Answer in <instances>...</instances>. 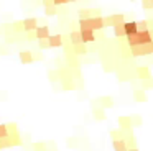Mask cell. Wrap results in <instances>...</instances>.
<instances>
[{
	"instance_id": "obj_1",
	"label": "cell",
	"mask_w": 153,
	"mask_h": 151,
	"mask_svg": "<svg viewBox=\"0 0 153 151\" xmlns=\"http://www.w3.org/2000/svg\"><path fill=\"white\" fill-rule=\"evenodd\" d=\"M79 28H87V30H94V31L104 30L105 28L104 16L96 15V16H89V18H79Z\"/></svg>"
},
{
	"instance_id": "obj_2",
	"label": "cell",
	"mask_w": 153,
	"mask_h": 151,
	"mask_svg": "<svg viewBox=\"0 0 153 151\" xmlns=\"http://www.w3.org/2000/svg\"><path fill=\"white\" fill-rule=\"evenodd\" d=\"M130 53H132V56H135V58L146 56V54H153V53H152V48H150V43H146V44L130 46Z\"/></svg>"
},
{
	"instance_id": "obj_3",
	"label": "cell",
	"mask_w": 153,
	"mask_h": 151,
	"mask_svg": "<svg viewBox=\"0 0 153 151\" xmlns=\"http://www.w3.org/2000/svg\"><path fill=\"white\" fill-rule=\"evenodd\" d=\"M135 38H137V44H146V43L152 41V35H150V30H138L135 33Z\"/></svg>"
},
{
	"instance_id": "obj_4",
	"label": "cell",
	"mask_w": 153,
	"mask_h": 151,
	"mask_svg": "<svg viewBox=\"0 0 153 151\" xmlns=\"http://www.w3.org/2000/svg\"><path fill=\"white\" fill-rule=\"evenodd\" d=\"M125 21V15L122 13H115V15H109L104 18V23L105 26H114V25H119V23H123Z\"/></svg>"
},
{
	"instance_id": "obj_5",
	"label": "cell",
	"mask_w": 153,
	"mask_h": 151,
	"mask_svg": "<svg viewBox=\"0 0 153 151\" xmlns=\"http://www.w3.org/2000/svg\"><path fill=\"white\" fill-rule=\"evenodd\" d=\"M81 38H82V43H92L96 41V31L94 30H87V28H79Z\"/></svg>"
},
{
	"instance_id": "obj_6",
	"label": "cell",
	"mask_w": 153,
	"mask_h": 151,
	"mask_svg": "<svg viewBox=\"0 0 153 151\" xmlns=\"http://www.w3.org/2000/svg\"><path fill=\"white\" fill-rule=\"evenodd\" d=\"M46 41H48V46H50V48H61V46L64 44L61 35H50L46 38Z\"/></svg>"
},
{
	"instance_id": "obj_7",
	"label": "cell",
	"mask_w": 153,
	"mask_h": 151,
	"mask_svg": "<svg viewBox=\"0 0 153 151\" xmlns=\"http://www.w3.org/2000/svg\"><path fill=\"white\" fill-rule=\"evenodd\" d=\"M33 33H35V38L36 39H46L48 36H50V26H46V25L36 26Z\"/></svg>"
},
{
	"instance_id": "obj_8",
	"label": "cell",
	"mask_w": 153,
	"mask_h": 151,
	"mask_svg": "<svg viewBox=\"0 0 153 151\" xmlns=\"http://www.w3.org/2000/svg\"><path fill=\"white\" fill-rule=\"evenodd\" d=\"M38 26V20L36 18H25L23 21H22V28H23V31H35V28Z\"/></svg>"
},
{
	"instance_id": "obj_9",
	"label": "cell",
	"mask_w": 153,
	"mask_h": 151,
	"mask_svg": "<svg viewBox=\"0 0 153 151\" xmlns=\"http://www.w3.org/2000/svg\"><path fill=\"white\" fill-rule=\"evenodd\" d=\"M79 18H89V16H96V15H100V10H94V8H81L77 12Z\"/></svg>"
},
{
	"instance_id": "obj_10",
	"label": "cell",
	"mask_w": 153,
	"mask_h": 151,
	"mask_svg": "<svg viewBox=\"0 0 153 151\" xmlns=\"http://www.w3.org/2000/svg\"><path fill=\"white\" fill-rule=\"evenodd\" d=\"M112 146H114V151H127V144L123 138H114Z\"/></svg>"
},
{
	"instance_id": "obj_11",
	"label": "cell",
	"mask_w": 153,
	"mask_h": 151,
	"mask_svg": "<svg viewBox=\"0 0 153 151\" xmlns=\"http://www.w3.org/2000/svg\"><path fill=\"white\" fill-rule=\"evenodd\" d=\"M123 31H125V36L137 33L138 31V28H137V21H123Z\"/></svg>"
},
{
	"instance_id": "obj_12",
	"label": "cell",
	"mask_w": 153,
	"mask_h": 151,
	"mask_svg": "<svg viewBox=\"0 0 153 151\" xmlns=\"http://www.w3.org/2000/svg\"><path fill=\"white\" fill-rule=\"evenodd\" d=\"M73 51L76 56H82L87 54V48H86V43H77V44H73Z\"/></svg>"
},
{
	"instance_id": "obj_13",
	"label": "cell",
	"mask_w": 153,
	"mask_h": 151,
	"mask_svg": "<svg viewBox=\"0 0 153 151\" xmlns=\"http://www.w3.org/2000/svg\"><path fill=\"white\" fill-rule=\"evenodd\" d=\"M20 61L23 62V64H30V62H33V61H35L33 53H30V51H22V53H20Z\"/></svg>"
},
{
	"instance_id": "obj_14",
	"label": "cell",
	"mask_w": 153,
	"mask_h": 151,
	"mask_svg": "<svg viewBox=\"0 0 153 151\" xmlns=\"http://www.w3.org/2000/svg\"><path fill=\"white\" fill-rule=\"evenodd\" d=\"M119 125L122 130H132V120H130V117H120L119 118Z\"/></svg>"
},
{
	"instance_id": "obj_15",
	"label": "cell",
	"mask_w": 153,
	"mask_h": 151,
	"mask_svg": "<svg viewBox=\"0 0 153 151\" xmlns=\"http://www.w3.org/2000/svg\"><path fill=\"white\" fill-rule=\"evenodd\" d=\"M114 35L117 38H125V31H123V23H119V25H114Z\"/></svg>"
},
{
	"instance_id": "obj_16",
	"label": "cell",
	"mask_w": 153,
	"mask_h": 151,
	"mask_svg": "<svg viewBox=\"0 0 153 151\" xmlns=\"http://www.w3.org/2000/svg\"><path fill=\"white\" fill-rule=\"evenodd\" d=\"M69 39H71V43H73V44H77V43H82V38H81L79 30H76V31H71Z\"/></svg>"
},
{
	"instance_id": "obj_17",
	"label": "cell",
	"mask_w": 153,
	"mask_h": 151,
	"mask_svg": "<svg viewBox=\"0 0 153 151\" xmlns=\"http://www.w3.org/2000/svg\"><path fill=\"white\" fill-rule=\"evenodd\" d=\"M137 76H138L142 81L143 79H148L150 77V69L148 67H138L137 69Z\"/></svg>"
},
{
	"instance_id": "obj_18",
	"label": "cell",
	"mask_w": 153,
	"mask_h": 151,
	"mask_svg": "<svg viewBox=\"0 0 153 151\" xmlns=\"http://www.w3.org/2000/svg\"><path fill=\"white\" fill-rule=\"evenodd\" d=\"M56 12H58V7L54 5V3H51V5H46V7H45V13H46L48 16L56 15Z\"/></svg>"
},
{
	"instance_id": "obj_19",
	"label": "cell",
	"mask_w": 153,
	"mask_h": 151,
	"mask_svg": "<svg viewBox=\"0 0 153 151\" xmlns=\"http://www.w3.org/2000/svg\"><path fill=\"white\" fill-rule=\"evenodd\" d=\"M73 77H66V79H63V89L64 90H73L74 89V84H73V81H71Z\"/></svg>"
},
{
	"instance_id": "obj_20",
	"label": "cell",
	"mask_w": 153,
	"mask_h": 151,
	"mask_svg": "<svg viewBox=\"0 0 153 151\" xmlns=\"http://www.w3.org/2000/svg\"><path fill=\"white\" fill-rule=\"evenodd\" d=\"M100 102H102V108H107V107H114V100L112 97H102L100 98Z\"/></svg>"
},
{
	"instance_id": "obj_21",
	"label": "cell",
	"mask_w": 153,
	"mask_h": 151,
	"mask_svg": "<svg viewBox=\"0 0 153 151\" xmlns=\"http://www.w3.org/2000/svg\"><path fill=\"white\" fill-rule=\"evenodd\" d=\"M133 97H135V100H140V102H145L146 100V95L143 94V90H135Z\"/></svg>"
},
{
	"instance_id": "obj_22",
	"label": "cell",
	"mask_w": 153,
	"mask_h": 151,
	"mask_svg": "<svg viewBox=\"0 0 153 151\" xmlns=\"http://www.w3.org/2000/svg\"><path fill=\"white\" fill-rule=\"evenodd\" d=\"M137 28H138V30H146V28H150V23L146 21V20H142V21H137Z\"/></svg>"
},
{
	"instance_id": "obj_23",
	"label": "cell",
	"mask_w": 153,
	"mask_h": 151,
	"mask_svg": "<svg viewBox=\"0 0 153 151\" xmlns=\"http://www.w3.org/2000/svg\"><path fill=\"white\" fill-rule=\"evenodd\" d=\"M94 117L97 120H104V110L102 108H94Z\"/></svg>"
},
{
	"instance_id": "obj_24",
	"label": "cell",
	"mask_w": 153,
	"mask_h": 151,
	"mask_svg": "<svg viewBox=\"0 0 153 151\" xmlns=\"http://www.w3.org/2000/svg\"><path fill=\"white\" fill-rule=\"evenodd\" d=\"M142 7H143L145 10H148V8H153V2H152V0H143Z\"/></svg>"
},
{
	"instance_id": "obj_25",
	"label": "cell",
	"mask_w": 153,
	"mask_h": 151,
	"mask_svg": "<svg viewBox=\"0 0 153 151\" xmlns=\"http://www.w3.org/2000/svg\"><path fill=\"white\" fill-rule=\"evenodd\" d=\"M12 28H13L17 33H18V31H23V28H22V21H15L13 25H12Z\"/></svg>"
},
{
	"instance_id": "obj_26",
	"label": "cell",
	"mask_w": 153,
	"mask_h": 151,
	"mask_svg": "<svg viewBox=\"0 0 153 151\" xmlns=\"http://www.w3.org/2000/svg\"><path fill=\"white\" fill-rule=\"evenodd\" d=\"M35 151H46V144L45 143H36L35 144Z\"/></svg>"
},
{
	"instance_id": "obj_27",
	"label": "cell",
	"mask_w": 153,
	"mask_h": 151,
	"mask_svg": "<svg viewBox=\"0 0 153 151\" xmlns=\"http://www.w3.org/2000/svg\"><path fill=\"white\" fill-rule=\"evenodd\" d=\"M38 44H40V48H41V49L50 48V46H48V41H46V39H38Z\"/></svg>"
},
{
	"instance_id": "obj_28",
	"label": "cell",
	"mask_w": 153,
	"mask_h": 151,
	"mask_svg": "<svg viewBox=\"0 0 153 151\" xmlns=\"http://www.w3.org/2000/svg\"><path fill=\"white\" fill-rule=\"evenodd\" d=\"M50 76H51V81H58V79H59L58 72H54V71H51V72H50Z\"/></svg>"
},
{
	"instance_id": "obj_29",
	"label": "cell",
	"mask_w": 153,
	"mask_h": 151,
	"mask_svg": "<svg viewBox=\"0 0 153 151\" xmlns=\"http://www.w3.org/2000/svg\"><path fill=\"white\" fill-rule=\"evenodd\" d=\"M53 3L58 7V5H64V3H68V2H66V0H53Z\"/></svg>"
},
{
	"instance_id": "obj_30",
	"label": "cell",
	"mask_w": 153,
	"mask_h": 151,
	"mask_svg": "<svg viewBox=\"0 0 153 151\" xmlns=\"http://www.w3.org/2000/svg\"><path fill=\"white\" fill-rule=\"evenodd\" d=\"M41 2H43L45 7H46V5H51V3H53V0H41Z\"/></svg>"
},
{
	"instance_id": "obj_31",
	"label": "cell",
	"mask_w": 153,
	"mask_h": 151,
	"mask_svg": "<svg viewBox=\"0 0 153 151\" xmlns=\"http://www.w3.org/2000/svg\"><path fill=\"white\" fill-rule=\"evenodd\" d=\"M127 151H138V150H137V146H135V148H127Z\"/></svg>"
},
{
	"instance_id": "obj_32",
	"label": "cell",
	"mask_w": 153,
	"mask_h": 151,
	"mask_svg": "<svg viewBox=\"0 0 153 151\" xmlns=\"http://www.w3.org/2000/svg\"><path fill=\"white\" fill-rule=\"evenodd\" d=\"M150 48H152V53H153V39L150 41Z\"/></svg>"
},
{
	"instance_id": "obj_33",
	"label": "cell",
	"mask_w": 153,
	"mask_h": 151,
	"mask_svg": "<svg viewBox=\"0 0 153 151\" xmlns=\"http://www.w3.org/2000/svg\"><path fill=\"white\" fill-rule=\"evenodd\" d=\"M68 3H74V2H77V0H66Z\"/></svg>"
},
{
	"instance_id": "obj_34",
	"label": "cell",
	"mask_w": 153,
	"mask_h": 151,
	"mask_svg": "<svg viewBox=\"0 0 153 151\" xmlns=\"http://www.w3.org/2000/svg\"><path fill=\"white\" fill-rule=\"evenodd\" d=\"M150 30V35H152V38H153V28H148Z\"/></svg>"
},
{
	"instance_id": "obj_35",
	"label": "cell",
	"mask_w": 153,
	"mask_h": 151,
	"mask_svg": "<svg viewBox=\"0 0 153 151\" xmlns=\"http://www.w3.org/2000/svg\"><path fill=\"white\" fill-rule=\"evenodd\" d=\"M152 2H153V0H152Z\"/></svg>"
},
{
	"instance_id": "obj_36",
	"label": "cell",
	"mask_w": 153,
	"mask_h": 151,
	"mask_svg": "<svg viewBox=\"0 0 153 151\" xmlns=\"http://www.w3.org/2000/svg\"><path fill=\"white\" fill-rule=\"evenodd\" d=\"M152 10H153V8H152Z\"/></svg>"
}]
</instances>
